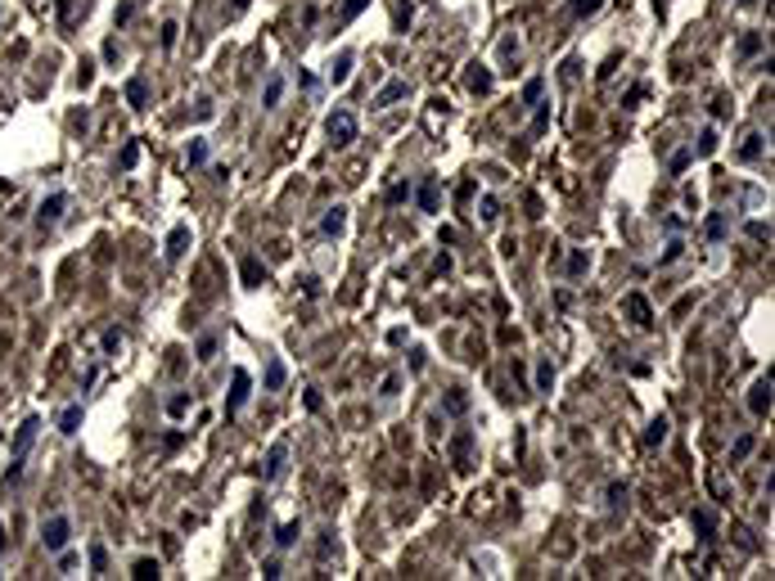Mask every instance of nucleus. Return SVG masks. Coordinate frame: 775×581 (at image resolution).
Returning <instances> with one entry per match:
<instances>
[{
  "mask_svg": "<svg viewBox=\"0 0 775 581\" xmlns=\"http://www.w3.org/2000/svg\"><path fill=\"white\" fill-rule=\"evenodd\" d=\"M324 136H329V145H334V149H347L352 140H357V113L334 109L329 118H324Z\"/></svg>",
  "mask_w": 775,
  "mask_h": 581,
  "instance_id": "f257e3e1",
  "label": "nucleus"
},
{
  "mask_svg": "<svg viewBox=\"0 0 775 581\" xmlns=\"http://www.w3.org/2000/svg\"><path fill=\"white\" fill-rule=\"evenodd\" d=\"M41 541H45V550H50V555H63V550H68V541H72V523L63 518V514H54V518H45V527H41Z\"/></svg>",
  "mask_w": 775,
  "mask_h": 581,
  "instance_id": "f03ea898",
  "label": "nucleus"
},
{
  "mask_svg": "<svg viewBox=\"0 0 775 581\" xmlns=\"http://www.w3.org/2000/svg\"><path fill=\"white\" fill-rule=\"evenodd\" d=\"M451 464H455V473L473 469V433H469V428H460V433L451 437Z\"/></svg>",
  "mask_w": 775,
  "mask_h": 581,
  "instance_id": "7ed1b4c3",
  "label": "nucleus"
},
{
  "mask_svg": "<svg viewBox=\"0 0 775 581\" xmlns=\"http://www.w3.org/2000/svg\"><path fill=\"white\" fill-rule=\"evenodd\" d=\"M36 433H41V419L36 415H27L23 424H18V433H14V442H9V455H18L23 460L27 451H32V442H36Z\"/></svg>",
  "mask_w": 775,
  "mask_h": 581,
  "instance_id": "20e7f679",
  "label": "nucleus"
},
{
  "mask_svg": "<svg viewBox=\"0 0 775 581\" xmlns=\"http://www.w3.org/2000/svg\"><path fill=\"white\" fill-rule=\"evenodd\" d=\"M248 392H253V379H248V369H235V374H230V401H226V415H239V411H244Z\"/></svg>",
  "mask_w": 775,
  "mask_h": 581,
  "instance_id": "39448f33",
  "label": "nucleus"
},
{
  "mask_svg": "<svg viewBox=\"0 0 775 581\" xmlns=\"http://www.w3.org/2000/svg\"><path fill=\"white\" fill-rule=\"evenodd\" d=\"M749 411L758 415V419H767V415H771V369L749 388Z\"/></svg>",
  "mask_w": 775,
  "mask_h": 581,
  "instance_id": "423d86ee",
  "label": "nucleus"
},
{
  "mask_svg": "<svg viewBox=\"0 0 775 581\" xmlns=\"http://www.w3.org/2000/svg\"><path fill=\"white\" fill-rule=\"evenodd\" d=\"M622 307H627L631 325H640V329H654V311H649L645 293H627V298H622Z\"/></svg>",
  "mask_w": 775,
  "mask_h": 581,
  "instance_id": "0eeeda50",
  "label": "nucleus"
},
{
  "mask_svg": "<svg viewBox=\"0 0 775 581\" xmlns=\"http://www.w3.org/2000/svg\"><path fill=\"white\" fill-rule=\"evenodd\" d=\"M284 460H289V442H275V446H271V455H266L262 478H266V482H280V478H284Z\"/></svg>",
  "mask_w": 775,
  "mask_h": 581,
  "instance_id": "6e6552de",
  "label": "nucleus"
},
{
  "mask_svg": "<svg viewBox=\"0 0 775 581\" xmlns=\"http://www.w3.org/2000/svg\"><path fill=\"white\" fill-rule=\"evenodd\" d=\"M437 176H419V189H415V203H419V212H437Z\"/></svg>",
  "mask_w": 775,
  "mask_h": 581,
  "instance_id": "1a4fd4ad",
  "label": "nucleus"
},
{
  "mask_svg": "<svg viewBox=\"0 0 775 581\" xmlns=\"http://www.w3.org/2000/svg\"><path fill=\"white\" fill-rule=\"evenodd\" d=\"M690 523H694V532H698V541H703V546H707V541H717V514H712V509H694Z\"/></svg>",
  "mask_w": 775,
  "mask_h": 581,
  "instance_id": "9d476101",
  "label": "nucleus"
},
{
  "mask_svg": "<svg viewBox=\"0 0 775 581\" xmlns=\"http://www.w3.org/2000/svg\"><path fill=\"white\" fill-rule=\"evenodd\" d=\"M320 230H324V234H329V239H338V234H343V230H347V207H343V203H334V207H329V212H324V221H320Z\"/></svg>",
  "mask_w": 775,
  "mask_h": 581,
  "instance_id": "9b49d317",
  "label": "nucleus"
},
{
  "mask_svg": "<svg viewBox=\"0 0 775 581\" xmlns=\"http://www.w3.org/2000/svg\"><path fill=\"white\" fill-rule=\"evenodd\" d=\"M464 86H469V95H492V68L473 63V68H469V77H464Z\"/></svg>",
  "mask_w": 775,
  "mask_h": 581,
  "instance_id": "f8f14e48",
  "label": "nucleus"
},
{
  "mask_svg": "<svg viewBox=\"0 0 775 581\" xmlns=\"http://www.w3.org/2000/svg\"><path fill=\"white\" fill-rule=\"evenodd\" d=\"M63 207H68V194H50V198H41V212H36V216H41V225H54V221L63 216Z\"/></svg>",
  "mask_w": 775,
  "mask_h": 581,
  "instance_id": "ddd939ff",
  "label": "nucleus"
},
{
  "mask_svg": "<svg viewBox=\"0 0 775 581\" xmlns=\"http://www.w3.org/2000/svg\"><path fill=\"white\" fill-rule=\"evenodd\" d=\"M239 275H244L248 289H262V284H266V266L257 262V257H244V262H239Z\"/></svg>",
  "mask_w": 775,
  "mask_h": 581,
  "instance_id": "4468645a",
  "label": "nucleus"
},
{
  "mask_svg": "<svg viewBox=\"0 0 775 581\" xmlns=\"http://www.w3.org/2000/svg\"><path fill=\"white\" fill-rule=\"evenodd\" d=\"M667 428H672V424H667V415H658L654 424L645 428V437H640V446H645V451H654V446H663V442H667Z\"/></svg>",
  "mask_w": 775,
  "mask_h": 581,
  "instance_id": "2eb2a0df",
  "label": "nucleus"
},
{
  "mask_svg": "<svg viewBox=\"0 0 775 581\" xmlns=\"http://www.w3.org/2000/svg\"><path fill=\"white\" fill-rule=\"evenodd\" d=\"M189 248V225H176V230L167 234V262H180Z\"/></svg>",
  "mask_w": 775,
  "mask_h": 581,
  "instance_id": "dca6fc26",
  "label": "nucleus"
},
{
  "mask_svg": "<svg viewBox=\"0 0 775 581\" xmlns=\"http://www.w3.org/2000/svg\"><path fill=\"white\" fill-rule=\"evenodd\" d=\"M410 95V81H388L384 90L375 95V109H388V104H397V100H406Z\"/></svg>",
  "mask_w": 775,
  "mask_h": 581,
  "instance_id": "f3484780",
  "label": "nucleus"
},
{
  "mask_svg": "<svg viewBox=\"0 0 775 581\" xmlns=\"http://www.w3.org/2000/svg\"><path fill=\"white\" fill-rule=\"evenodd\" d=\"M352 63H357V54H352V50H343L338 59L329 63V81H334V86H343V81L352 77Z\"/></svg>",
  "mask_w": 775,
  "mask_h": 581,
  "instance_id": "a211bd4d",
  "label": "nucleus"
},
{
  "mask_svg": "<svg viewBox=\"0 0 775 581\" xmlns=\"http://www.w3.org/2000/svg\"><path fill=\"white\" fill-rule=\"evenodd\" d=\"M127 104H131V109H145V104H149V81L140 77V72L127 81Z\"/></svg>",
  "mask_w": 775,
  "mask_h": 581,
  "instance_id": "6ab92c4d",
  "label": "nucleus"
},
{
  "mask_svg": "<svg viewBox=\"0 0 775 581\" xmlns=\"http://www.w3.org/2000/svg\"><path fill=\"white\" fill-rule=\"evenodd\" d=\"M280 100H284V77L275 72V77L266 81V90H262V109H280Z\"/></svg>",
  "mask_w": 775,
  "mask_h": 581,
  "instance_id": "aec40b11",
  "label": "nucleus"
},
{
  "mask_svg": "<svg viewBox=\"0 0 775 581\" xmlns=\"http://www.w3.org/2000/svg\"><path fill=\"white\" fill-rule=\"evenodd\" d=\"M131 577H136V581H158L162 577L158 559H136V564H131Z\"/></svg>",
  "mask_w": 775,
  "mask_h": 581,
  "instance_id": "412c9836",
  "label": "nucleus"
},
{
  "mask_svg": "<svg viewBox=\"0 0 775 581\" xmlns=\"http://www.w3.org/2000/svg\"><path fill=\"white\" fill-rule=\"evenodd\" d=\"M703 234L712 244H721L726 239V212H707V221H703Z\"/></svg>",
  "mask_w": 775,
  "mask_h": 581,
  "instance_id": "4be33fe9",
  "label": "nucleus"
},
{
  "mask_svg": "<svg viewBox=\"0 0 775 581\" xmlns=\"http://www.w3.org/2000/svg\"><path fill=\"white\" fill-rule=\"evenodd\" d=\"M298 536H302V523H284V527L275 532V546H280V550H293V546H298Z\"/></svg>",
  "mask_w": 775,
  "mask_h": 581,
  "instance_id": "5701e85b",
  "label": "nucleus"
},
{
  "mask_svg": "<svg viewBox=\"0 0 775 581\" xmlns=\"http://www.w3.org/2000/svg\"><path fill=\"white\" fill-rule=\"evenodd\" d=\"M563 271H568V280H577V275H586V271H590V253H586V248H577V253L568 257V266H563Z\"/></svg>",
  "mask_w": 775,
  "mask_h": 581,
  "instance_id": "b1692460",
  "label": "nucleus"
},
{
  "mask_svg": "<svg viewBox=\"0 0 775 581\" xmlns=\"http://www.w3.org/2000/svg\"><path fill=\"white\" fill-rule=\"evenodd\" d=\"M77 428H81V406H68V411L59 415V433H63V437H72Z\"/></svg>",
  "mask_w": 775,
  "mask_h": 581,
  "instance_id": "393cba45",
  "label": "nucleus"
},
{
  "mask_svg": "<svg viewBox=\"0 0 775 581\" xmlns=\"http://www.w3.org/2000/svg\"><path fill=\"white\" fill-rule=\"evenodd\" d=\"M690 154H698V158H712V154H717V131H712V127L698 131V145L690 149Z\"/></svg>",
  "mask_w": 775,
  "mask_h": 581,
  "instance_id": "a878e982",
  "label": "nucleus"
},
{
  "mask_svg": "<svg viewBox=\"0 0 775 581\" xmlns=\"http://www.w3.org/2000/svg\"><path fill=\"white\" fill-rule=\"evenodd\" d=\"M758 158H762V136L753 131V136L739 145V163H758Z\"/></svg>",
  "mask_w": 775,
  "mask_h": 581,
  "instance_id": "bb28decb",
  "label": "nucleus"
},
{
  "mask_svg": "<svg viewBox=\"0 0 775 581\" xmlns=\"http://www.w3.org/2000/svg\"><path fill=\"white\" fill-rule=\"evenodd\" d=\"M762 50V32H744L739 36V59H753Z\"/></svg>",
  "mask_w": 775,
  "mask_h": 581,
  "instance_id": "cd10ccee",
  "label": "nucleus"
},
{
  "mask_svg": "<svg viewBox=\"0 0 775 581\" xmlns=\"http://www.w3.org/2000/svg\"><path fill=\"white\" fill-rule=\"evenodd\" d=\"M568 5H572V18H590L604 9V0H568Z\"/></svg>",
  "mask_w": 775,
  "mask_h": 581,
  "instance_id": "c85d7f7f",
  "label": "nucleus"
},
{
  "mask_svg": "<svg viewBox=\"0 0 775 581\" xmlns=\"http://www.w3.org/2000/svg\"><path fill=\"white\" fill-rule=\"evenodd\" d=\"M541 95H545V77H528V86H523V104H541Z\"/></svg>",
  "mask_w": 775,
  "mask_h": 581,
  "instance_id": "c756f323",
  "label": "nucleus"
},
{
  "mask_svg": "<svg viewBox=\"0 0 775 581\" xmlns=\"http://www.w3.org/2000/svg\"><path fill=\"white\" fill-rule=\"evenodd\" d=\"M284 379H289L284 374V360H271V365H266V388L275 392V388H284Z\"/></svg>",
  "mask_w": 775,
  "mask_h": 581,
  "instance_id": "7c9ffc66",
  "label": "nucleus"
},
{
  "mask_svg": "<svg viewBox=\"0 0 775 581\" xmlns=\"http://www.w3.org/2000/svg\"><path fill=\"white\" fill-rule=\"evenodd\" d=\"M91 568H95V577L109 573V550H104V546H91Z\"/></svg>",
  "mask_w": 775,
  "mask_h": 581,
  "instance_id": "2f4dec72",
  "label": "nucleus"
},
{
  "mask_svg": "<svg viewBox=\"0 0 775 581\" xmlns=\"http://www.w3.org/2000/svg\"><path fill=\"white\" fill-rule=\"evenodd\" d=\"M446 411H451V415H464V411H469V397L460 392V388H451V392H446Z\"/></svg>",
  "mask_w": 775,
  "mask_h": 581,
  "instance_id": "473e14b6",
  "label": "nucleus"
},
{
  "mask_svg": "<svg viewBox=\"0 0 775 581\" xmlns=\"http://www.w3.org/2000/svg\"><path fill=\"white\" fill-rule=\"evenodd\" d=\"M537 388H541V392H550V388H554V365H550V360H541V365H537Z\"/></svg>",
  "mask_w": 775,
  "mask_h": 581,
  "instance_id": "72a5a7b5",
  "label": "nucleus"
},
{
  "mask_svg": "<svg viewBox=\"0 0 775 581\" xmlns=\"http://www.w3.org/2000/svg\"><path fill=\"white\" fill-rule=\"evenodd\" d=\"M208 163V140H189V167H203Z\"/></svg>",
  "mask_w": 775,
  "mask_h": 581,
  "instance_id": "f704fd0d",
  "label": "nucleus"
},
{
  "mask_svg": "<svg viewBox=\"0 0 775 581\" xmlns=\"http://www.w3.org/2000/svg\"><path fill=\"white\" fill-rule=\"evenodd\" d=\"M627 496H631L627 482H613V487H609V504H613V509H622V504H627Z\"/></svg>",
  "mask_w": 775,
  "mask_h": 581,
  "instance_id": "c9c22d12",
  "label": "nucleus"
},
{
  "mask_svg": "<svg viewBox=\"0 0 775 581\" xmlns=\"http://www.w3.org/2000/svg\"><path fill=\"white\" fill-rule=\"evenodd\" d=\"M366 5H370V0H343L338 18H343V23H352V18H357V14H361V9H366Z\"/></svg>",
  "mask_w": 775,
  "mask_h": 581,
  "instance_id": "e433bc0d",
  "label": "nucleus"
},
{
  "mask_svg": "<svg viewBox=\"0 0 775 581\" xmlns=\"http://www.w3.org/2000/svg\"><path fill=\"white\" fill-rule=\"evenodd\" d=\"M212 356H217V338H212V333H203V338H198V360L208 365Z\"/></svg>",
  "mask_w": 775,
  "mask_h": 581,
  "instance_id": "4c0bfd02",
  "label": "nucleus"
},
{
  "mask_svg": "<svg viewBox=\"0 0 775 581\" xmlns=\"http://www.w3.org/2000/svg\"><path fill=\"white\" fill-rule=\"evenodd\" d=\"M185 411H189V397H185V392H176V397L167 401V415H171V419H180Z\"/></svg>",
  "mask_w": 775,
  "mask_h": 581,
  "instance_id": "58836bf2",
  "label": "nucleus"
},
{
  "mask_svg": "<svg viewBox=\"0 0 775 581\" xmlns=\"http://www.w3.org/2000/svg\"><path fill=\"white\" fill-rule=\"evenodd\" d=\"M478 207H483V212H478V216H483V221H496V216H501V203H496L492 194H487V198H483V203H478Z\"/></svg>",
  "mask_w": 775,
  "mask_h": 581,
  "instance_id": "ea45409f",
  "label": "nucleus"
},
{
  "mask_svg": "<svg viewBox=\"0 0 775 581\" xmlns=\"http://www.w3.org/2000/svg\"><path fill=\"white\" fill-rule=\"evenodd\" d=\"M406 198H410V185H406V180L388 185V203H406Z\"/></svg>",
  "mask_w": 775,
  "mask_h": 581,
  "instance_id": "a19ab883",
  "label": "nucleus"
},
{
  "mask_svg": "<svg viewBox=\"0 0 775 581\" xmlns=\"http://www.w3.org/2000/svg\"><path fill=\"white\" fill-rule=\"evenodd\" d=\"M118 163H122V167H136V163H140V145H136V140H131V145L122 149V158H118Z\"/></svg>",
  "mask_w": 775,
  "mask_h": 581,
  "instance_id": "79ce46f5",
  "label": "nucleus"
},
{
  "mask_svg": "<svg viewBox=\"0 0 775 581\" xmlns=\"http://www.w3.org/2000/svg\"><path fill=\"white\" fill-rule=\"evenodd\" d=\"M753 451V433H744L739 442H735V451H730V460H744V455Z\"/></svg>",
  "mask_w": 775,
  "mask_h": 581,
  "instance_id": "37998d69",
  "label": "nucleus"
},
{
  "mask_svg": "<svg viewBox=\"0 0 775 581\" xmlns=\"http://www.w3.org/2000/svg\"><path fill=\"white\" fill-rule=\"evenodd\" d=\"M176 32H180L176 23H162V50H171V45H176Z\"/></svg>",
  "mask_w": 775,
  "mask_h": 581,
  "instance_id": "c03bdc74",
  "label": "nucleus"
},
{
  "mask_svg": "<svg viewBox=\"0 0 775 581\" xmlns=\"http://www.w3.org/2000/svg\"><path fill=\"white\" fill-rule=\"evenodd\" d=\"M749 239H771V225L767 221H753L749 225Z\"/></svg>",
  "mask_w": 775,
  "mask_h": 581,
  "instance_id": "a18cd8bd",
  "label": "nucleus"
},
{
  "mask_svg": "<svg viewBox=\"0 0 775 581\" xmlns=\"http://www.w3.org/2000/svg\"><path fill=\"white\" fill-rule=\"evenodd\" d=\"M397 27H401V32L410 27V0H401V5H397Z\"/></svg>",
  "mask_w": 775,
  "mask_h": 581,
  "instance_id": "49530a36",
  "label": "nucleus"
},
{
  "mask_svg": "<svg viewBox=\"0 0 775 581\" xmlns=\"http://www.w3.org/2000/svg\"><path fill=\"white\" fill-rule=\"evenodd\" d=\"M262 577H284V568H280V559H266V564H262Z\"/></svg>",
  "mask_w": 775,
  "mask_h": 581,
  "instance_id": "de8ad7c7",
  "label": "nucleus"
},
{
  "mask_svg": "<svg viewBox=\"0 0 775 581\" xmlns=\"http://www.w3.org/2000/svg\"><path fill=\"white\" fill-rule=\"evenodd\" d=\"M681 248H685V244H681V239H672V244H667V253H663V266H672V262H676V257H681Z\"/></svg>",
  "mask_w": 775,
  "mask_h": 581,
  "instance_id": "09e8293b",
  "label": "nucleus"
},
{
  "mask_svg": "<svg viewBox=\"0 0 775 581\" xmlns=\"http://www.w3.org/2000/svg\"><path fill=\"white\" fill-rule=\"evenodd\" d=\"M118 347H122V333L109 329V333H104V351H118Z\"/></svg>",
  "mask_w": 775,
  "mask_h": 581,
  "instance_id": "8fccbe9b",
  "label": "nucleus"
},
{
  "mask_svg": "<svg viewBox=\"0 0 775 581\" xmlns=\"http://www.w3.org/2000/svg\"><path fill=\"white\" fill-rule=\"evenodd\" d=\"M690 158H694V154H690V149H681V154H676V158H672V171H685V167H690Z\"/></svg>",
  "mask_w": 775,
  "mask_h": 581,
  "instance_id": "3c124183",
  "label": "nucleus"
},
{
  "mask_svg": "<svg viewBox=\"0 0 775 581\" xmlns=\"http://www.w3.org/2000/svg\"><path fill=\"white\" fill-rule=\"evenodd\" d=\"M397 388H401V379L388 374V379H384V397H397Z\"/></svg>",
  "mask_w": 775,
  "mask_h": 581,
  "instance_id": "603ef678",
  "label": "nucleus"
},
{
  "mask_svg": "<svg viewBox=\"0 0 775 581\" xmlns=\"http://www.w3.org/2000/svg\"><path fill=\"white\" fill-rule=\"evenodd\" d=\"M320 406H324V397H320V392H315V388H311V392H307V411H320Z\"/></svg>",
  "mask_w": 775,
  "mask_h": 581,
  "instance_id": "864d4df0",
  "label": "nucleus"
},
{
  "mask_svg": "<svg viewBox=\"0 0 775 581\" xmlns=\"http://www.w3.org/2000/svg\"><path fill=\"white\" fill-rule=\"evenodd\" d=\"M9 546V536H5V523H0V550H5Z\"/></svg>",
  "mask_w": 775,
  "mask_h": 581,
  "instance_id": "5fc2aeb1",
  "label": "nucleus"
},
{
  "mask_svg": "<svg viewBox=\"0 0 775 581\" xmlns=\"http://www.w3.org/2000/svg\"><path fill=\"white\" fill-rule=\"evenodd\" d=\"M244 5H248V0H235V9H244Z\"/></svg>",
  "mask_w": 775,
  "mask_h": 581,
  "instance_id": "6e6d98bb",
  "label": "nucleus"
}]
</instances>
